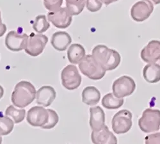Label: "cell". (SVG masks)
<instances>
[{
  "instance_id": "18",
  "label": "cell",
  "mask_w": 160,
  "mask_h": 144,
  "mask_svg": "<svg viewBox=\"0 0 160 144\" xmlns=\"http://www.w3.org/2000/svg\"><path fill=\"white\" fill-rule=\"evenodd\" d=\"M144 80L149 83H156L160 81V65L157 63L146 65L143 69Z\"/></svg>"
},
{
  "instance_id": "7",
  "label": "cell",
  "mask_w": 160,
  "mask_h": 144,
  "mask_svg": "<svg viewBox=\"0 0 160 144\" xmlns=\"http://www.w3.org/2000/svg\"><path fill=\"white\" fill-rule=\"evenodd\" d=\"M136 89V83L132 78L128 76H122L113 83V94L117 97L124 98L131 95Z\"/></svg>"
},
{
  "instance_id": "17",
  "label": "cell",
  "mask_w": 160,
  "mask_h": 144,
  "mask_svg": "<svg viewBox=\"0 0 160 144\" xmlns=\"http://www.w3.org/2000/svg\"><path fill=\"white\" fill-rule=\"evenodd\" d=\"M90 126L92 131H98L105 125V113L100 107L90 108Z\"/></svg>"
},
{
  "instance_id": "23",
  "label": "cell",
  "mask_w": 160,
  "mask_h": 144,
  "mask_svg": "<svg viewBox=\"0 0 160 144\" xmlns=\"http://www.w3.org/2000/svg\"><path fill=\"white\" fill-rule=\"evenodd\" d=\"M5 115L10 117L16 124H19L24 121L26 110L24 109H17L14 106L10 105L5 110Z\"/></svg>"
},
{
  "instance_id": "11",
  "label": "cell",
  "mask_w": 160,
  "mask_h": 144,
  "mask_svg": "<svg viewBox=\"0 0 160 144\" xmlns=\"http://www.w3.org/2000/svg\"><path fill=\"white\" fill-rule=\"evenodd\" d=\"M49 119V112L48 109L42 107H33L31 108L28 113L26 121L33 127L42 128L48 124Z\"/></svg>"
},
{
  "instance_id": "29",
  "label": "cell",
  "mask_w": 160,
  "mask_h": 144,
  "mask_svg": "<svg viewBox=\"0 0 160 144\" xmlns=\"http://www.w3.org/2000/svg\"><path fill=\"white\" fill-rule=\"evenodd\" d=\"M145 142L147 144L160 143V133H156L148 135L145 137Z\"/></svg>"
},
{
  "instance_id": "9",
  "label": "cell",
  "mask_w": 160,
  "mask_h": 144,
  "mask_svg": "<svg viewBox=\"0 0 160 144\" xmlns=\"http://www.w3.org/2000/svg\"><path fill=\"white\" fill-rule=\"evenodd\" d=\"M154 10V5L150 0H141L132 5L131 16L136 22H143L148 19Z\"/></svg>"
},
{
  "instance_id": "35",
  "label": "cell",
  "mask_w": 160,
  "mask_h": 144,
  "mask_svg": "<svg viewBox=\"0 0 160 144\" xmlns=\"http://www.w3.org/2000/svg\"><path fill=\"white\" fill-rule=\"evenodd\" d=\"M158 64H159V65H160V60H159V61L158 62Z\"/></svg>"
},
{
  "instance_id": "22",
  "label": "cell",
  "mask_w": 160,
  "mask_h": 144,
  "mask_svg": "<svg viewBox=\"0 0 160 144\" xmlns=\"http://www.w3.org/2000/svg\"><path fill=\"white\" fill-rule=\"evenodd\" d=\"M66 8L72 16L81 14L86 5L87 0H65Z\"/></svg>"
},
{
  "instance_id": "31",
  "label": "cell",
  "mask_w": 160,
  "mask_h": 144,
  "mask_svg": "<svg viewBox=\"0 0 160 144\" xmlns=\"http://www.w3.org/2000/svg\"><path fill=\"white\" fill-rule=\"evenodd\" d=\"M100 1L102 2V4H104L106 5H108L112 3L118 1V0H100Z\"/></svg>"
},
{
  "instance_id": "16",
  "label": "cell",
  "mask_w": 160,
  "mask_h": 144,
  "mask_svg": "<svg viewBox=\"0 0 160 144\" xmlns=\"http://www.w3.org/2000/svg\"><path fill=\"white\" fill-rule=\"evenodd\" d=\"M72 42L70 35L65 32H55L51 37V44L56 50L64 51Z\"/></svg>"
},
{
  "instance_id": "15",
  "label": "cell",
  "mask_w": 160,
  "mask_h": 144,
  "mask_svg": "<svg viewBox=\"0 0 160 144\" xmlns=\"http://www.w3.org/2000/svg\"><path fill=\"white\" fill-rule=\"evenodd\" d=\"M91 140L94 143H117V139L107 126L104 125L98 131H92Z\"/></svg>"
},
{
  "instance_id": "19",
  "label": "cell",
  "mask_w": 160,
  "mask_h": 144,
  "mask_svg": "<svg viewBox=\"0 0 160 144\" xmlns=\"http://www.w3.org/2000/svg\"><path fill=\"white\" fill-rule=\"evenodd\" d=\"M82 97L83 103L88 106H94L100 101L101 92L95 87H87L82 92Z\"/></svg>"
},
{
  "instance_id": "20",
  "label": "cell",
  "mask_w": 160,
  "mask_h": 144,
  "mask_svg": "<svg viewBox=\"0 0 160 144\" xmlns=\"http://www.w3.org/2000/svg\"><path fill=\"white\" fill-rule=\"evenodd\" d=\"M67 55L69 62L72 64H79L86 56L85 49L79 44H73L69 46Z\"/></svg>"
},
{
  "instance_id": "33",
  "label": "cell",
  "mask_w": 160,
  "mask_h": 144,
  "mask_svg": "<svg viewBox=\"0 0 160 144\" xmlns=\"http://www.w3.org/2000/svg\"><path fill=\"white\" fill-rule=\"evenodd\" d=\"M152 2H153L155 5L160 4V0H150Z\"/></svg>"
},
{
  "instance_id": "10",
  "label": "cell",
  "mask_w": 160,
  "mask_h": 144,
  "mask_svg": "<svg viewBox=\"0 0 160 144\" xmlns=\"http://www.w3.org/2000/svg\"><path fill=\"white\" fill-rule=\"evenodd\" d=\"M48 19L55 27L65 29L71 25L72 16L66 7H61L55 11L49 12L48 14Z\"/></svg>"
},
{
  "instance_id": "14",
  "label": "cell",
  "mask_w": 160,
  "mask_h": 144,
  "mask_svg": "<svg viewBox=\"0 0 160 144\" xmlns=\"http://www.w3.org/2000/svg\"><path fill=\"white\" fill-rule=\"evenodd\" d=\"M57 96L56 91L51 86H43L37 92L36 102L44 107H49Z\"/></svg>"
},
{
  "instance_id": "5",
  "label": "cell",
  "mask_w": 160,
  "mask_h": 144,
  "mask_svg": "<svg viewBox=\"0 0 160 144\" xmlns=\"http://www.w3.org/2000/svg\"><path fill=\"white\" fill-rule=\"evenodd\" d=\"M61 80L62 84L65 88L73 90L81 85L82 76L76 66L74 65H68L62 71Z\"/></svg>"
},
{
  "instance_id": "8",
  "label": "cell",
  "mask_w": 160,
  "mask_h": 144,
  "mask_svg": "<svg viewBox=\"0 0 160 144\" xmlns=\"http://www.w3.org/2000/svg\"><path fill=\"white\" fill-rule=\"evenodd\" d=\"M48 42L47 36L41 33H31L29 35L27 45L24 49L26 53L33 57L40 55L43 52Z\"/></svg>"
},
{
  "instance_id": "30",
  "label": "cell",
  "mask_w": 160,
  "mask_h": 144,
  "mask_svg": "<svg viewBox=\"0 0 160 144\" xmlns=\"http://www.w3.org/2000/svg\"><path fill=\"white\" fill-rule=\"evenodd\" d=\"M7 30V26L2 22V14H1V12H0V37H2L5 33Z\"/></svg>"
},
{
  "instance_id": "2",
  "label": "cell",
  "mask_w": 160,
  "mask_h": 144,
  "mask_svg": "<svg viewBox=\"0 0 160 144\" xmlns=\"http://www.w3.org/2000/svg\"><path fill=\"white\" fill-rule=\"evenodd\" d=\"M36 94V89L30 82L21 81L16 85L12 94L11 101L16 107L23 108L34 101Z\"/></svg>"
},
{
  "instance_id": "25",
  "label": "cell",
  "mask_w": 160,
  "mask_h": 144,
  "mask_svg": "<svg viewBox=\"0 0 160 144\" xmlns=\"http://www.w3.org/2000/svg\"><path fill=\"white\" fill-rule=\"evenodd\" d=\"M14 123L8 116L0 117V135H9L14 129Z\"/></svg>"
},
{
  "instance_id": "21",
  "label": "cell",
  "mask_w": 160,
  "mask_h": 144,
  "mask_svg": "<svg viewBox=\"0 0 160 144\" xmlns=\"http://www.w3.org/2000/svg\"><path fill=\"white\" fill-rule=\"evenodd\" d=\"M124 102L123 98L117 97L112 93L105 95L101 101L102 107L108 110H115L121 108L124 104Z\"/></svg>"
},
{
  "instance_id": "34",
  "label": "cell",
  "mask_w": 160,
  "mask_h": 144,
  "mask_svg": "<svg viewBox=\"0 0 160 144\" xmlns=\"http://www.w3.org/2000/svg\"><path fill=\"white\" fill-rule=\"evenodd\" d=\"M2 142H3L2 137V136H1V135H0V143H2Z\"/></svg>"
},
{
  "instance_id": "12",
  "label": "cell",
  "mask_w": 160,
  "mask_h": 144,
  "mask_svg": "<svg viewBox=\"0 0 160 144\" xmlns=\"http://www.w3.org/2000/svg\"><path fill=\"white\" fill-rule=\"evenodd\" d=\"M29 36L26 34H19L16 31H10L5 37V44L10 51L19 52L24 49L28 43Z\"/></svg>"
},
{
  "instance_id": "28",
  "label": "cell",
  "mask_w": 160,
  "mask_h": 144,
  "mask_svg": "<svg viewBox=\"0 0 160 144\" xmlns=\"http://www.w3.org/2000/svg\"><path fill=\"white\" fill-rule=\"evenodd\" d=\"M102 3L100 0H87L86 7L88 10L91 12H96L102 7Z\"/></svg>"
},
{
  "instance_id": "3",
  "label": "cell",
  "mask_w": 160,
  "mask_h": 144,
  "mask_svg": "<svg viewBox=\"0 0 160 144\" xmlns=\"http://www.w3.org/2000/svg\"><path fill=\"white\" fill-rule=\"evenodd\" d=\"M79 69L83 75L93 80L102 79L106 72L92 55H86L79 62Z\"/></svg>"
},
{
  "instance_id": "26",
  "label": "cell",
  "mask_w": 160,
  "mask_h": 144,
  "mask_svg": "<svg viewBox=\"0 0 160 144\" xmlns=\"http://www.w3.org/2000/svg\"><path fill=\"white\" fill-rule=\"evenodd\" d=\"M49 112V122L46 125H45L42 129H50L54 127L59 121V117L57 113L53 110L48 109Z\"/></svg>"
},
{
  "instance_id": "32",
  "label": "cell",
  "mask_w": 160,
  "mask_h": 144,
  "mask_svg": "<svg viewBox=\"0 0 160 144\" xmlns=\"http://www.w3.org/2000/svg\"><path fill=\"white\" fill-rule=\"evenodd\" d=\"M3 94H4V89L1 85H0V99L3 97Z\"/></svg>"
},
{
  "instance_id": "27",
  "label": "cell",
  "mask_w": 160,
  "mask_h": 144,
  "mask_svg": "<svg viewBox=\"0 0 160 144\" xmlns=\"http://www.w3.org/2000/svg\"><path fill=\"white\" fill-rule=\"evenodd\" d=\"M63 3V0H44V5L46 8L50 11H55L60 8Z\"/></svg>"
},
{
  "instance_id": "1",
  "label": "cell",
  "mask_w": 160,
  "mask_h": 144,
  "mask_svg": "<svg viewBox=\"0 0 160 144\" xmlns=\"http://www.w3.org/2000/svg\"><path fill=\"white\" fill-rule=\"evenodd\" d=\"M92 55L106 71L115 69L121 61V55L116 50L103 44L95 46L92 51Z\"/></svg>"
},
{
  "instance_id": "13",
  "label": "cell",
  "mask_w": 160,
  "mask_h": 144,
  "mask_svg": "<svg viewBox=\"0 0 160 144\" xmlns=\"http://www.w3.org/2000/svg\"><path fill=\"white\" fill-rule=\"evenodd\" d=\"M142 60L146 63H157L160 60V41H151L145 46L140 53Z\"/></svg>"
},
{
  "instance_id": "6",
  "label": "cell",
  "mask_w": 160,
  "mask_h": 144,
  "mask_svg": "<svg viewBox=\"0 0 160 144\" xmlns=\"http://www.w3.org/2000/svg\"><path fill=\"white\" fill-rule=\"evenodd\" d=\"M112 129L116 134L128 133L132 127V113L128 110H122L116 113L112 121Z\"/></svg>"
},
{
  "instance_id": "4",
  "label": "cell",
  "mask_w": 160,
  "mask_h": 144,
  "mask_svg": "<svg viewBox=\"0 0 160 144\" xmlns=\"http://www.w3.org/2000/svg\"><path fill=\"white\" fill-rule=\"evenodd\" d=\"M138 124L140 129L145 133L158 132L160 127V110L152 108L145 110Z\"/></svg>"
},
{
  "instance_id": "24",
  "label": "cell",
  "mask_w": 160,
  "mask_h": 144,
  "mask_svg": "<svg viewBox=\"0 0 160 144\" xmlns=\"http://www.w3.org/2000/svg\"><path fill=\"white\" fill-rule=\"evenodd\" d=\"M49 27L50 24L47 21L46 16L45 15H38L35 17L33 23V28L36 32L42 33L46 32Z\"/></svg>"
}]
</instances>
